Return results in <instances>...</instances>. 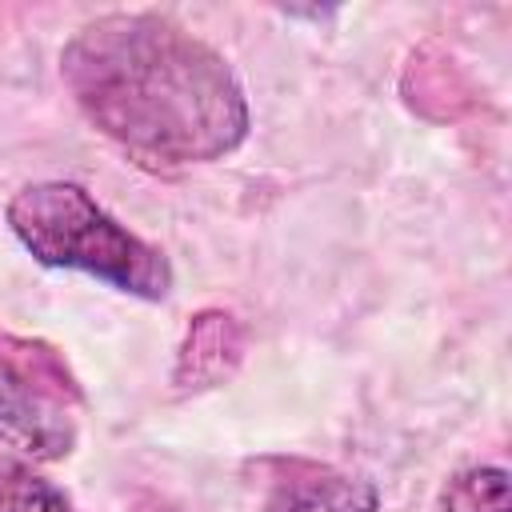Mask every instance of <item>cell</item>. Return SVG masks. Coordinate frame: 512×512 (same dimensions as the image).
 Here are the masks:
<instances>
[{
    "mask_svg": "<svg viewBox=\"0 0 512 512\" xmlns=\"http://www.w3.org/2000/svg\"><path fill=\"white\" fill-rule=\"evenodd\" d=\"M0 512H80L72 496L40 476L24 456L0 448Z\"/></svg>",
    "mask_w": 512,
    "mask_h": 512,
    "instance_id": "obj_6",
    "label": "cell"
},
{
    "mask_svg": "<svg viewBox=\"0 0 512 512\" xmlns=\"http://www.w3.org/2000/svg\"><path fill=\"white\" fill-rule=\"evenodd\" d=\"M244 348H248L244 324L224 308H204L184 332V344H180L176 368H172V384L180 392L216 388L240 368Z\"/></svg>",
    "mask_w": 512,
    "mask_h": 512,
    "instance_id": "obj_5",
    "label": "cell"
},
{
    "mask_svg": "<svg viewBox=\"0 0 512 512\" xmlns=\"http://www.w3.org/2000/svg\"><path fill=\"white\" fill-rule=\"evenodd\" d=\"M4 220L20 248L60 272H84L124 296L164 300L176 284L172 260L128 232L96 196L76 180H36L12 192Z\"/></svg>",
    "mask_w": 512,
    "mask_h": 512,
    "instance_id": "obj_2",
    "label": "cell"
},
{
    "mask_svg": "<svg viewBox=\"0 0 512 512\" xmlns=\"http://www.w3.org/2000/svg\"><path fill=\"white\" fill-rule=\"evenodd\" d=\"M264 512H380V488L324 464H288L264 496Z\"/></svg>",
    "mask_w": 512,
    "mask_h": 512,
    "instance_id": "obj_4",
    "label": "cell"
},
{
    "mask_svg": "<svg viewBox=\"0 0 512 512\" xmlns=\"http://www.w3.org/2000/svg\"><path fill=\"white\" fill-rule=\"evenodd\" d=\"M60 80L84 120L144 168L212 164L252 128L232 64L156 12L88 20L60 52Z\"/></svg>",
    "mask_w": 512,
    "mask_h": 512,
    "instance_id": "obj_1",
    "label": "cell"
},
{
    "mask_svg": "<svg viewBox=\"0 0 512 512\" xmlns=\"http://www.w3.org/2000/svg\"><path fill=\"white\" fill-rule=\"evenodd\" d=\"M84 392L64 356L0 324V444L36 464L72 456Z\"/></svg>",
    "mask_w": 512,
    "mask_h": 512,
    "instance_id": "obj_3",
    "label": "cell"
},
{
    "mask_svg": "<svg viewBox=\"0 0 512 512\" xmlns=\"http://www.w3.org/2000/svg\"><path fill=\"white\" fill-rule=\"evenodd\" d=\"M440 512H512V476L500 464H468L440 488Z\"/></svg>",
    "mask_w": 512,
    "mask_h": 512,
    "instance_id": "obj_7",
    "label": "cell"
}]
</instances>
